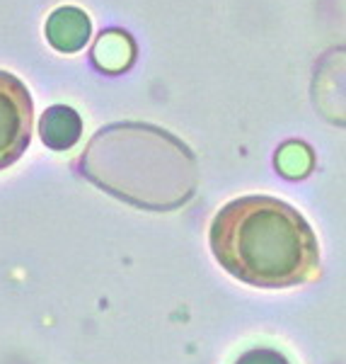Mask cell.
Instances as JSON below:
<instances>
[{
  "instance_id": "cell-1",
  "label": "cell",
  "mask_w": 346,
  "mask_h": 364,
  "mask_svg": "<svg viewBox=\"0 0 346 364\" xmlns=\"http://www.w3.org/2000/svg\"><path fill=\"white\" fill-rule=\"evenodd\" d=\"M216 260L235 279L262 289H286L320 277V245L305 216L277 197L228 202L208 231Z\"/></svg>"
},
{
  "instance_id": "cell-2",
  "label": "cell",
  "mask_w": 346,
  "mask_h": 364,
  "mask_svg": "<svg viewBox=\"0 0 346 364\" xmlns=\"http://www.w3.org/2000/svg\"><path fill=\"white\" fill-rule=\"evenodd\" d=\"M78 170L107 195L150 211L184 207L199 185L196 158L186 144L138 122L97 132Z\"/></svg>"
},
{
  "instance_id": "cell-5",
  "label": "cell",
  "mask_w": 346,
  "mask_h": 364,
  "mask_svg": "<svg viewBox=\"0 0 346 364\" xmlns=\"http://www.w3.org/2000/svg\"><path fill=\"white\" fill-rule=\"evenodd\" d=\"M39 134H42V141L49 149H73L78 144L80 134H83V119H80V114L73 107L54 105V107L46 109L42 122H39Z\"/></svg>"
},
{
  "instance_id": "cell-8",
  "label": "cell",
  "mask_w": 346,
  "mask_h": 364,
  "mask_svg": "<svg viewBox=\"0 0 346 364\" xmlns=\"http://www.w3.org/2000/svg\"><path fill=\"white\" fill-rule=\"evenodd\" d=\"M235 364H289V360H286V357L277 350L257 348V350L245 352Z\"/></svg>"
},
{
  "instance_id": "cell-6",
  "label": "cell",
  "mask_w": 346,
  "mask_h": 364,
  "mask_svg": "<svg viewBox=\"0 0 346 364\" xmlns=\"http://www.w3.org/2000/svg\"><path fill=\"white\" fill-rule=\"evenodd\" d=\"M136 58V46H133L131 37L124 32H104L99 42L92 49V61L104 73H121L133 63Z\"/></svg>"
},
{
  "instance_id": "cell-4",
  "label": "cell",
  "mask_w": 346,
  "mask_h": 364,
  "mask_svg": "<svg viewBox=\"0 0 346 364\" xmlns=\"http://www.w3.org/2000/svg\"><path fill=\"white\" fill-rule=\"evenodd\" d=\"M46 37L54 49L73 54L90 39V20L78 8H61L46 22Z\"/></svg>"
},
{
  "instance_id": "cell-7",
  "label": "cell",
  "mask_w": 346,
  "mask_h": 364,
  "mask_svg": "<svg viewBox=\"0 0 346 364\" xmlns=\"http://www.w3.org/2000/svg\"><path fill=\"white\" fill-rule=\"evenodd\" d=\"M277 170L289 180H301L313 170V154L301 141H289L277 154Z\"/></svg>"
},
{
  "instance_id": "cell-3",
  "label": "cell",
  "mask_w": 346,
  "mask_h": 364,
  "mask_svg": "<svg viewBox=\"0 0 346 364\" xmlns=\"http://www.w3.org/2000/svg\"><path fill=\"white\" fill-rule=\"evenodd\" d=\"M34 105L17 75L0 70V170L17 163L32 139Z\"/></svg>"
}]
</instances>
